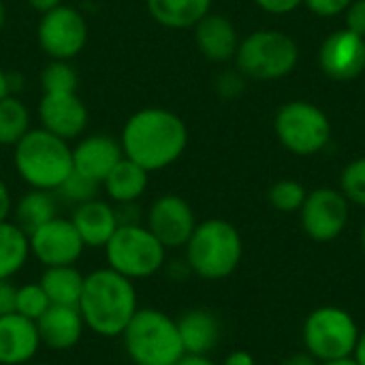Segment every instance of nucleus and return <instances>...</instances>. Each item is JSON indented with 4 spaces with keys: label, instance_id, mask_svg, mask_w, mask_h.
I'll return each mask as SVG.
<instances>
[{
    "label": "nucleus",
    "instance_id": "1",
    "mask_svg": "<svg viewBox=\"0 0 365 365\" xmlns=\"http://www.w3.org/2000/svg\"><path fill=\"white\" fill-rule=\"evenodd\" d=\"M120 145L126 158L156 173L182 158L188 148V126L171 109L143 107L124 122Z\"/></svg>",
    "mask_w": 365,
    "mask_h": 365
},
{
    "label": "nucleus",
    "instance_id": "2",
    "mask_svg": "<svg viewBox=\"0 0 365 365\" xmlns=\"http://www.w3.org/2000/svg\"><path fill=\"white\" fill-rule=\"evenodd\" d=\"M77 308L86 329L101 338H120L133 314L139 310L135 282L111 267L94 269L83 280Z\"/></svg>",
    "mask_w": 365,
    "mask_h": 365
},
{
    "label": "nucleus",
    "instance_id": "3",
    "mask_svg": "<svg viewBox=\"0 0 365 365\" xmlns=\"http://www.w3.org/2000/svg\"><path fill=\"white\" fill-rule=\"evenodd\" d=\"M13 167L30 188L51 190L73 171V145L45 128H30L13 145Z\"/></svg>",
    "mask_w": 365,
    "mask_h": 365
},
{
    "label": "nucleus",
    "instance_id": "4",
    "mask_svg": "<svg viewBox=\"0 0 365 365\" xmlns=\"http://www.w3.org/2000/svg\"><path fill=\"white\" fill-rule=\"evenodd\" d=\"M190 272L203 280H225L242 263L244 242L235 225L222 218L197 222L190 240L184 246Z\"/></svg>",
    "mask_w": 365,
    "mask_h": 365
},
{
    "label": "nucleus",
    "instance_id": "5",
    "mask_svg": "<svg viewBox=\"0 0 365 365\" xmlns=\"http://www.w3.org/2000/svg\"><path fill=\"white\" fill-rule=\"evenodd\" d=\"M120 338L135 365H175L186 355L178 323L156 308H139Z\"/></svg>",
    "mask_w": 365,
    "mask_h": 365
},
{
    "label": "nucleus",
    "instance_id": "6",
    "mask_svg": "<svg viewBox=\"0 0 365 365\" xmlns=\"http://www.w3.org/2000/svg\"><path fill=\"white\" fill-rule=\"evenodd\" d=\"M235 68L248 79L274 81L291 75L299 62V47L295 38L276 28H261L240 41L235 53Z\"/></svg>",
    "mask_w": 365,
    "mask_h": 365
},
{
    "label": "nucleus",
    "instance_id": "7",
    "mask_svg": "<svg viewBox=\"0 0 365 365\" xmlns=\"http://www.w3.org/2000/svg\"><path fill=\"white\" fill-rule=\"evenodd\" d=\"M103 250L107 267L133 282L152 278L167 263V248L141 222L120 225Z\"/></svg>",
    "mask_w": 365,
    "mask_h": 365
},
{
    "label": "nucleus",
    "instance_id": "8",
    "mask_svg": "<svg viewBox=\"0 0 365 365\" xmlns=\"http://www.w3.org/2000/svg\"><path fill=\"white\" fill-rule=\"evenodd\" d=\"M359 325L353 314L338 306H321L312 310L302 329L306 353L319 364L351 359L359 340Z\"/></svg>",
    "mask_w": 365,
    "mask_h": 365
},
{
    "label": "nucleus",
    "instance_id": "9",
    "mask_svg": "<svg viewBox=\"0 0 365 365\" xmlns=\"http://www.w3.org/2000/svg\"><path fill=\"white\" fill-rule=\"evenodd\" d=\"M278 141L297 156H314L323 152L334 135L327 113L310 101H289L274 118Z\"/></svg>",
    "mask_w": 365,
    "mask_h": 365
},
{
    "label": "nucleus",
    "instance_id": "10",
    "mask_svg": "<svg viewBox=\"0 0 365 365\" xmlns=\"http://www.w3.org/2000/svg\"><path fill=\"white\" fill-rule=\"evenodd\" d=\"M36 41L49 60H73L88 43V21L79 9L60 4L41 15Z\"/></svg>",
    "mask_w": 365,
    "mask_h": 365
},
{
    "label": "nucleus",
    "instance_id": "11",
    "mask_svg": "<svg viewBox=\"0 0 365 365\" xmlns=\"http://www.w3.org/2000/svg\"><path fill=\"white\" fill-rule=\"evenodd\" d=\"M299 220L310 240L321 244L334 242L344 233L351 220V203L340 190L323 186L308 192L299 210Z\"/></svg>",
    "mask_w": 365,
    "mask_h": 365
},
{
    "label": "nucleus",
    "instance_id": "12",
    "mask_svg": "<svg viewBox=\"0 0 365 365\" xmlns=\"http://www.w3.org/2000/svg\"><path fill=\"white\" fill-rule=\"evenodd\" d=\"M28 240L30 257H34L43 267L75 265L86 250V244L79 237L71 218L62 216H56L36 231H32Z\"/></svg>",
    "mask_w": 365,
    "mask_h": 365
},
{
    "label": "nucleus",
    "instance_id": "13",
    "mask_svg": "<svg viewBox=\"0 0 365 365\" xmlns=\"http://www.w3.org/2000/svg\"><path fill=\"white\" fill-rule=\"evenodd\" d=\"M154 237L167 248H184L186 242L190 240L195 227H197V216L192 205L180 197V195H163L152 201V205L145 212V222H143Z\"/></svg>",
    "mask_w": 365,
    "mask_h": 365
},
{
    "label": "nucleus",
    "instance_id": "14",
    "mask_svg": "<svg viewBox=\"0 0 365 365\" xmlns=\"http://www.w3.org/2000/svg\"><path fill=\"white\" fill-rule=\"evenodd\" d=\"M41 128L64 141H77L88 128V107L77 92H43L38 101Z\"/></svg>",
    "mask_w": 365,
    "mask_h": 365
},
{
    "label": "nucleus",
    "instance_id": "15",
    "mask_svg": "<svg viewBox=\"0 0 365 365\" xmlns=\"http://www.w3.org/2000/svg\"><path fill=\"white\" fill-rule=\"evenodd\" d=\"M319 64L329 79L351 81L365 71V38L340 28L331 32L319 51Z\"/></svg>",
    "mask_w": 365,
    "mask_h": 365
},
{
    "label": "nucleus",
    "instance_id": "16",
    "mask_svg": "<svg viewBox=\"0 0 365 365\" xmlns=\"http://www.w3.org/2000/svg\"><path fill=\"white\" fill-rule=\"evenodd\" d=\"M124 158L120 139L103 133L79 137L73 145V169L103 186L109 171Z\"/></svg>",
    "mask_w": 365,
    "mask_h": 365
},
{
    "label": "nucleus",
    "instance_id": "17",
    "mask_svg": "<svg viewBox=\"0 0 365 365\" xmlns=\"http://www.w3.org/2000/svg\"><path fill=\"white\" fill-rule=\"evenodd\" d=\"M195 43L203 58L222 64L235 58L240 47V34L235 24L222 13H207L195 26Z\"/></svg>",
    "mask_w": 365,
    "mask_h": 365
},
{
    "label": "nucleus",
    "instance_id": "18",
    "mask_svg": "<svg viewBox=\"0 0 365 365\" xmlns=\"http://www.w3.org/2000/svg\"><path fill=\"white\" fill-rule=\"evenodd\" d=\"M41 349L36 323L13 312L0 317V365H28Z\"/></svg>",
    "mask_w": 365,
    "mask_h": 365
},
{
    "label": "nucleus",
    "instance_id": "19",
    "mask_svg": "<svg viewBox=\"0 0 365 365\" xmlns=\"http://www.w3.org/2000/svg\"><path fill=\"white\" fill-rule=\"evenodd\" d=\"M41 346L51 351H71L79 344L86 323L77 306H49L47 312L36 321Z\"/></svg>",
    "mask_w": 365,
    "mask_h": 365
},
{
    "label": "nucleus",
    "instance_id": "20",
    "mask_svg": "<svg viewBox=\"0 0 365 365\" xmlns=\"http://www.w3.org/2000/svg\"><path fill=\"white\" fill-rule=\"evenodd\" d=\"M71 222L75 225L86 248H105L115 229L120 227L115 205L103 199H92L73 210Z\"/></svg>",
    "mask_w": 365,
    "mask_h": 365
},
{
    "label": "nucleus",
    "instance_id": "21",
    "mask_svg": "<svg viewBox=\"0 0 365 365\" xmlns=\"http://www.w3.org/2000/svg\"><path fill=\"white\" fill-rule=\"evenodd\" d=\"M175 323L186 355H210L220 342V321L212 310L192 308Z\"/></svg>",
    "mask_w": 365,
    "mask_h": 365
},
{
    "label": "nucleus",
    "instance_id": "22",
    "mask_svg": "<svg viewBox=\"0 0 365 365\" xmlns=\"http://www.w3.org/2000/svg\"><path fill=\"white\" fill-rule=\"evenodd\" d=\"M148 182H150V171H145L141 165L124 156L103 180V188L111 203L124 205V203H137L145 195Z\"/></svg>",
    "mask_w": 365,
    "mask_h": 365
},
{
    "label": "nucleus",
    "instance_id": "23",
    "mask_svg": "<svg viewBox=\"0 0 365 365\" xmlns=\"http://www.w3.org/2000/svg\"><path fill=\"white\" fill-rule=\"evenodd\" d=\"M214 0H145L150 17L173 30L192 28L201 17L212 11Z\"/></svg>",
    "mask_w": 365,
    "mask_h": 365
},
{
    "label": "nucleus",
    "instance_id": "24",
    "mask_svg": "<svg viewBox=\"0 0 365 365\" xmlns=\"http://www.w3.org/2000/svg\"><path fill=\"white\" fill-rule=\"evenodd\" d=\"M13 222L28 235L58 216V197L51 190L30 188L13 205Z\"/></svg>",
    "mask_w": 365,
    "mask_h": 365
},
{
    "label": "nucleus",
    "instance_id": "25",
    "mask_svg": "<svg viewBox=\"0 0 365 365\" xmlns=\"http://www.w3.org/2000/svg\"><path fill=\"white\" fill-rule=\"evenodd\" d=\"M86 276L75 265L45 267L41 276V287L47 293L51 306H77L83 291Z\"/></svg>",
    "mask_w": 365,
    "mask_h": 365
},
{
    "label": "nucleus",
    "instance_id": "26",
    "mask_svg": "<svg viewBox=\"0 0 365 365\" xmlns=\"http://www.w3.org/2000/svg\"><path fill=\"white\" fill-rule=\"evenodd\" d=\"M30 259V240L11 218L0 222V280L17 276Z\"/></svg>",
    "mask_w": 365,
    "mask_h": 365
},
{
    "label": "nucleus",
    "instance_id": "27",
    "mask_svg": "<svg viewBox=\"0 0 365 365\" xmlns=\"http://www.w3.org/2000/svg\"><path fill=\"white\" fill-rule=\"evenodd\" d=\"M30 109L26 103L15 96L6 94L0 98V145L13 148L28 130H30Z\"/></svg>",
    "mask_w": 365,
    "mask_h": 365
},
{
    "label": "nucleus",
    "instance_id": "28",
    "mask_svg": "<svg viewBox=\"0 0 365 365\" xmlns=\"http://www.w3.org/2000/svg\"><path fill=\"white\" fill-rule=\"evenodd\" d=\"M308 197V190L302 182L297 180H291V178H284V180H278L269 186L267 190V201L269 205L276 210V212H282V214H295L302 210L304 201Z\"/></svg>",
    "mask_w": 365,
    "mask_h": 365
},
{
    "label": "nucleus",
    "instance_id": "29",
    "mask_svg": "<svg viewBox=\"0 0 365 365\" xmlns=\"http://www.w3.org/2000/svg\"><path fill=\"white\" fill-rule=\"evenodd\" d=\"M43 92H77L79 73L71 60H49L41 71Z\"/></svg>",
    "mask_w": 365,
    "mask_h": 365
},
{
    "label": "nucleus",
    "instance_id": "30",
    "mask_svg": "<svg viewBox=\"0 0 365 365\" xmlns=\"http://www.w3.org/2000/svg\"><path fill=\"white\" fill-rule=\"evenodd\" d=\"M101 188L103 186L98 182H94L92 178H88V175H83V173H79V171L73 169L66 175V180L58 186L56 197L62 199V201H66V203H73L77 207L81 203H88V201L96 199Z\"/></svg>",
    "mask_w": 365,
    "mask_h": 365
},
{
    "label": "nucleus",
    "instance_id": "31",
    "mask_svg": "<svg viewBox=\"0 0 365 365\" xmlns=\"http://www.w3.org/2000/svg\"><path fill=\"white\" fill-rule=\"evenodd\" d=\"M51 306L47 293L43 291L41 282H26L21 287H17V302H15V312L30 319V321H38L47 308Z\"/></svg>",
    "mask_w": 365,
    "mask_h": 365
},
{
    "label": "nucleus",
    "instance_id": "32",
    "mask_svg": "<svg viewBox=\"0 0 365 365\" xmlns=\"http://www.w3.org/2000/svg\"><path fill=\"white\" fill-rule=\"evenodd\" d=\"M340 192L349 199V203L365 210V156L351 160L340 175Z\"/></svg>",
    "mask_w": 365,
    "mask_h": 365
},
{
    "label": "nucleus",
    "instance_id": "33",
    "mask_svg": "<svg viewBox=\"0 0 365 365\" xmlns=\"http://www.w3.org/2000/svg\"><path fill=\"white\" fill-rule=\"evenodd\" d=\"M246 75L240 71V68H227L222 73L216 75V81H214V88H216V94L220 98H227V101H233L237 96L244 94L246 90Z\"/></svg>",
    "mask_w": 365,
    "mask_h": 365
},
{
    "label": "nucleus",
    "instance_id": "34",
    "mask_svg": "<svg viewBox=\"0 0 365 365\" xmlns=\"http://www.w3.org/2000/svg\"><path fill=\"white\" fill-rule=\"evenodd\" d=\"M342 15H344V28L365 38V0H353Z\"/></svg>",
    "mask_w": 365,
    "mask_h": 365
},
{
    "label": "nucleus",
    "instance_id": "35",
    "mask_svg": "<svg viewBox=\"0 0 365 365\" xmlns=\"http://www.w3.org/2000/svg\"><path fill=\"white\" fill-rule=\"evenodd\" d=\"M353 0H304V4L319 17H334V15H342L346 11V6Z\"/></svg>",
    "mask_w": 365,
    "mask_h": 365
},
{
    "label": "nucleus",
    "instance_id": "36",
    "mask_svg": "<svg viewBox=\"0 0 365 365\" xmlns=\"http://www.w3.org/2000/svg\"><path fill=\"white\" fill-rule=\"evenodd\" d=\"M255 4L272 15H287L293 13L304 4V0H255Z\"/></svg>",
    "mask_w": 365,
    "mask_h": 365
},
{
    "label": "nucleus",
    "instance_id": "37",
    "mask_svg": "<svg viewBox=\"0 0 365 365\" xmlns=\"http://www.w3.org/2000/svg\"><path fill=\"white\" fill-rule=\"evenodd\" d=\"M17 302V287L11 280H0V317L13 314Z\"/></svg>",
    "mask_w": 365,
    "mask_h": 365
},
{
    "label": "nucleus",
    "instance_id": "38",
    "mask_svg": "<svg viewBox=\"0 0 365 365\" xmlns=\"http://www.w3.org/2000/svg\"><path fill=\"white\" fill-rule=\"evenodd\" d=\"M13 212V199H11V190L6 186V182L0 178V222L2 220H9Z\"/></svg>",
    "mask_w": 365,
    "mask_h": 365
},
{
    "label": "nucleus",
    "instance_id": "39",
    "mask_svg": "<svg viewBox=\"0 0 365 365\" xmlns=\"http://www.w3.org/2000/svg\"><path fill=\"white\" fill-rule=\"evenodd\" d=\"M222 365H257V361L248 351H233L225 357Z\"/></svg>",
    "mask_w": 365,
    "mask_h": 365
},
{
    "label": "nucleus",
    "instance_id": "40",
    "mask_svg": "<svg viewBox=\"0 0 365 365\" xmlns=\"http://www.w3.org/2000/svg\"><path fill=\"white\" fill-rule=\"evenodd\" d=\"M280 365H321L310 353H295L291 357H287Z\"/></svg>",
    "mask_w": 365,
    "mask_h": 365
},
{
    "label": "nucleus",
    "instance_id": "41",
    "mask_svg": "<svg viewBox=\"0 0 365 365\" xmlns=\"http://www.w3.org/2000/svg\"><path fill=\"white\" fill-rule=\"evenodd\" d=\"M26 2H28L30 9L38 11L41 15L47 13V11H51V9H56V6H60V4H64L62 0H26Z\"/></svg>",
    "mask_w": 365,
    "mask_h": 365
},
{
    "label": "nucleus",
    "instance_id": "42",
    "mask_svg": "<svg viewBox=\"0 0 365 365\" xmlns=\"http://www.w3.org/2000/svg\"><path fill=\"white\" fill-rule=\"evenodd\" d=\"M175 365H216L207 355H184Z\"/></svg>",
    "mask_w": 365,
    "mask_h": 365
},
{
    "label": "nucleus",
    "instance_id": "43",
    "mask_svg": "<svg viewBox=\"0 0 365 365\" xmlns=\"http://www.w3.org/2000/svg\"><path fill=\"white\" fill-rule=\"evenodd\" d=\"M353 361L357 365H365V329L359 331V340H357V346L353 353Z\"/></svg>",
    "mask_w": 365,
    "mask_h": 365
},
{
    "label": "nucleus",
    "instance_id": "44",
    "mask_svg": "<svg viewBox=\"0 0 365 365\" xmlns=\"http://www.w3.org/2000/svg\"><path fill=\"white\" fill-rule=\"evenodd\" d=\"M11 94V88H9V73L0 66V98Z\"/></svg>",
    "mask_w": 365,
    "mask_h": 365
},
{
    "label": "nucleus",
    "instance_id": "45",
    "mask_svg": "<svg viewBox=\"0 0 365 365\" xmlns=\"http://www.w3.org/2000/svg\"><path fill=\"white\" fill-rule=\"evenodd\" d=\"M4 24H6V6H4V2L0 0V32H2Z\"/></svg>",
    "mask_w": 365,
    "mask_h": 365
},
{
    "label": "nucleus",
    "instance_id": "46",
    "mask_svg": "<svg viewBox=\"0 0 365 365\" xmlns=\"http://www.w3.org/2000/svg\"><path fill=\"white\" fill-rule=\"evenodd\" d=\"M321 365H357L353 361V357L351 359H340V361H327V364H321Z\"/></svg>",
    "mask_w": 365,
    "mask_h": 365
},
{
    "label": "nucleus",
    "instance_id": "47",
    "mask_svg": "<svg viewBox=\"0 0 365 365\" xmlns=\"http://www.w3.org/2000/svg\"><path fill=\"white\" fill-rule=\"evenodd\" d=\"M361 248H364V252H365V222H364V227H361Z\"/></svg>",
    "mask_w": 365,
    "mask_h": 365
},
{
    "label": "nucleus",
    "instance_id": "48",
    "mask_svg": "<svg viewBox=\"0 0 365 365\" xmlns=\"http://www.w3.org/2000/svg\"><path fill=\"white\" fill-rule=\"evenodd\" d=\"M28 365H53V364H28Z\"/></svg>",
    "mask_w": 365,
    "mask_h": 365
}]
</instances>
